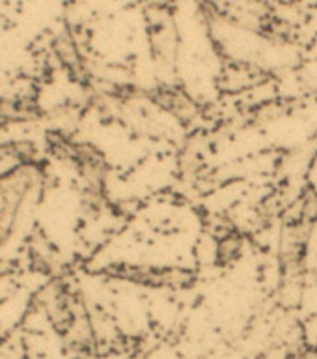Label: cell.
<instances>
[{"label": "cell", "instance_id": "1", "mask_svg": "<svg viewBox=\"0 0 317 359\" xmlns=\"http://www.w3.org/2000/svg\"><path fill=\"white\" fill-rule=\"evenodd\" d=\"M36 185L32 168H17L0 176V247L10 238L19 208Z\"/></svg>", "mask_w": 317, "mask_h": 359}]
</instances>
